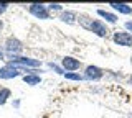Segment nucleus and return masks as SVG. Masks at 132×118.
Instances as JSON below:
<instances>
[{
    "instance_id": "obj_1",
    "label": "nucleus",
    "mask_w": 132,
    "mask_h": 118,
    "mask_svg": "<svg viewBox=\"0 0 132 118\" xmlns=\"http://www.w3.org/2000/svg\"><path fill=\"white\" fill-rule=\"evenodd\" d=\"M2 49L5 52V56H22L25 46H23L22 39H18L16 36L10 35V36L5 38V41L2 44Z\"/></svg>"
},
{
    "instance_id": "obj_2",
    "label": "nucleus",
    "mask_w": 132,
    "mask_h": 118,
    "mask_svg": "<svg viewBox=\"0 0 132 118\" xmlns=\"http://www.w3.org/2000/svg\"><path fill=\"white\" fill-rule=\"evenodd\" d=\"M7 62L12 66H18V67H27V69H41V61L30 58V56H7Z\"/></svg>"
},
{
    "instance_id": "obj_3",
    "label": "nucleus",
    "mask_w": 132,
    "mask_h": 118,
    "mask_svg": "<svg viewBox=\"0 0 132 118\" xmlns=\"http://www.w3.org/2000/svg\"><path fill=\"white\" fill-rule=\"evenodd\" d=\"M82 76H84V79L88 82H99V80L104 79L106 71L102 67L96 66V64H88V66H84V69H82Z\"/></svg>"
},
{
    "instance_id": "obj_4",
    "label": "nucleus",
    "mask_w": 132,
    "mask_h": 118,
    "mask_svg": "<svg viewBox=\"0 0 132 118\" xmlns=\"http://www.w3.org/2000/svg\"><path fill=\"white\" fill-rule=\"evenodd\" d=\"M27 10L36 20H51L53 18L51 12L48 10V5H45V3H30V5H27Z\"/></svg>"
},
{
    "instance_id": "obj_5",
    "label": "nucleus",
    "mask_w": 132,
    "mask_h": 118,
    "mask_svg": "<svg viewBox=\"0 0 132 118\" xmlns=\"http://www.w3.org/2000/svg\"><path fill=\"white\" fill-rule=\"evenodd\" d=\"M89 31L93 35L99 36V38H107L112 31L109 30V25L106 22H102L101 18H93L91 20V26H89Z\"/></svg>"
},
{
    "instance_id": "obj_6",
    "label": "nucleus",
    "mask_w": 132,
    "mask_h": 118,
    "mask_svg": "<svg viewBox=\"0 0 132 118\" xmlns=\"http://www.w3.org/2000/svg\"><path fill=\"white\" fill-rule=\"evenodd\" d=\"M112 43L122 48H132V35L126 30L112 31Z\"/></svg>"
},
{
    "instance_id": "obj_7",
    "label": "nucleus",
    "mask_w": 132,
    "mask_h": 118,
    "mask_svg": "<svg viewBox=\"0 0 132 118\" xmlns=\"http://www.w3.org/2000/svg\"><path fill=\"white\" fill-rule=\"evenodd\" d=\"M16 77H23V72L16 66L5 62L0 67V80H12V79H16Z\"/></svg>"
},
{
    "instance_id": "obj_8",
    "label": "nucleus",
    "mask_w": 132,
    "mask_h": 118,
    "mask_svg": "<svg viewBox=\"0 0 132 118\" xmlns=\"http://www.w3.org/2000/svg\"><path fill=\"white\" fill-rule=\"evenodd\" d=\"M61 67L64 69V72H78L79 69L82 67L81 61L74 56H64L61 59Z\"/></svg>"
},
{
    "instance_id": "obj_9",
    "label": "nucleus",
    "mask_w": 132,
    "mask_h": 118,
    "mask_svg": "<svg viewBox=\"0 0 132 118\" xmlns=\"http://www.w3.org/2000/svg\"><path fill=\"white\" fill-rule=\"evenodd\" d=\"M96 15H97V18H101L107 25H116V23L119 22V15L114 13V12H111V10H106V8H97Z\"/></svg>"
},
{
    "instance_id": "obj_10",
    "label": "nucleus",
    "mask_w": 132,
    "mask_h": 118,
    "mask_svg": "<svg viewBox=\"0 0 132 118\" xmlns=\"http://www.w3.org/2000/svg\"><path fill=\"white\" fill-rule=\"evenodd\" d=\"M78 18H79V13L74 10H63L61 13H58V20L60 22L66 23V25H76L78 23Z\"/></svg>"
},
{
    "instance_id": "obj_11",
    "label": "nucleus",
    "mask_w": 132,
    "mask_h": 118,
    "mask_svg": "<svg viewBox=\"0 0 132 118\" xmlns=\"http://www.w3.org/2000/svg\"><path fill=\"white\" fill-rule=\"evenodd\" d=\"M109 7L112 8L114 13L117 15H132V5H129V3H124V2H111Z\"/></svg>"
},
{
    "instance_id": "obj_12",
    "label": "nucleus",
    "mask_w": 132,
    "mask_h": 118,
    "mask_svg": "<svg viewBox=\"0 0 132 118\" xmlns=\"http://www.w3.org/2000/svg\"><path fill=\"white\" fill-rule=\"evenodd\" d=\"M22 80L27 85H30V87H36V85H40L41 84V76H38V74H27V76H23L22 77Z\"/></svg>"
},
{
    "instance_id": "obj_13",
    "label": "nucleus",
    "mask_w": 132,
    "mask_h": 118,
    "mask_svg": "<svg viewBox=\"0 0 132 118\" xmlns=\"http://www.w3.org/2000/svg\"><path fill=\"white\" fill-rule=\"evenodd\" d=\"M12 99V90L8 87H0V107L7 105V102Z\"/></svg>"
},
{
    "instance_id": "obj_14",
    "label": "nucleus",
    "mask_w": 132,
    "mask_h": 118,
    "mask_svg": "<svg viewBox=\"0 0 132 118\" xmlns=\"http://www.w3.org/2000/svg\"><path fill=\"white\" fill-rule=\"evenodd\" d=\"M91 20L93 17H89V15H84V13H79V18H78V23H79V26L82 30L89 31V26H91Z\"/></svg>"
},
{
    "instance_id": "obj_15",
    "label": "nucleus",
    "mask_w": 132,
    "mask_h": 118,
    "mask_svg": "<svg viewBox=\"0 0 132 118\" xmlns=\"http://www.w3.org/2000/svg\"><path fill=\"white\" fill-rule=\"evenodd\" d=\"M63 77L66 80H71V82H82V80H86L82 72H64Z\"/></svg>"
},
{
    "instance_id": "obj_16",
    "label": "nucleus",
    "mask_w": 132,
    "mask_h": 118,
    "mask_svg": "<svg viewBox=\"0 0 132 118\" xmlns=\"http://www.w3.org/2000/svg\"><path fill=\"white\" fill-rule=\"evenodd\" d=\"M46 67L50 69V71H53L55 74H58V76H64V69L61 67V64H56V62H53V61H48Z\"/></svg>"
},
{
    "instance_id": "obj_17",
    "label": "nucleus",
    "mask_w": 132,
    "mask_h": 118,
    "mask_svg": "<svg viewBox=\"0 0 132 118\" xmlns=\"http://www.w3.org/2000/svg\"><path fill=\"white\" fill-rule=\"evenodd\" d=\"M48 10L50 12H56V13H61L64 10V5L61 3H48Z\"/></svg>"
},
{
    "instance_id": "obj_18",
    "label": "nucleus",
    "mask_w": 132,
    "mask_h": 118,
    "mask_svg": "<svg viewBox=\"0 0 132 118\" xmlns=\"http://www.w3.org/2000/svg\"><path fill=\"white\" fill-rule=\"evenodd\" d=\"M8 7H10V3H7V2H0V17H2V15L8 10Z\"/></svg>"
},
{
    "instance_id": "obj_19",
    "label": "nucleus",
    "mask_w": 132,
    "mask_h": 118,
    "mask_svg": "<svg viewBox=\"0 0 132 118\" xmlns=\"http://www.w3.org/2000/svg\"><path fill=\"white\" fill-rule=\"evenodd\" d=\"M124 30L129 31V33L132 35V20H126V22H124Z\"/></svg>"
},
{
    "instance_id": "obj_20",
    "label": "nucleus",
    "mask_w": 132,
    "mask_h": 118,
    "mask_svg": "<svg viewBox=\"0 0 132 118\" xmlns=\"http://www.w3.org/2000/svg\"><path fill=\"white\" fill-rule=\"evenodd\" d=\"M12 105H13V108H16V110H18V108H20V105H22V100H20V99H15Z\"/></svg>"
},
{
    "instance_id": "obj_21",
    "label": "nucleus",
    "mask_w": 132,
    "mask_h": 118,
    "mask_svg": "<svg viewBox=\"0 0 132 118\" xmlns=\"http://www.w3.org/2000/svg\"><path fill=\"white\" fill-rule=\"evenodd\" d=\"M0 61H7V56H5V52H3L2 46H0Z\"/></svg>"
},
{
    "instance_id": "obj_22",
    "label": "nucleus",
    "mask_w": 132,
    "mask_h": 118,
    "mask_svg": "<svg viewBox=\"0 0 132 118\" xmlns=\"http://www.w3.org/2000/svg\"><path fill=\"white\" fill-rule=\"evenodd\" d=\"M3 28H5V23H3V20L0 18V33H2V31H3Z\"/></svg>"
},
{
    "instance_id": "obj_23",
    "label": "nucleus",
    "mask_w": 132,
    "mask_h": 118,
    "mask_svg": "<svg viewBox=\"0 0 132 118\" xmlns=\"http://www.w3.org/2000/svg\"><path fill=\"white\" fill-rule=\"evenodd\" d=\"M127 84H129V85H130V87H132V74H130L129 77H127Z\"/></svg>"
},
{
    "instance_id": "obj_24",
    "label": "nucleus",
    "mask_w": 132,
    "mask_h": 118,
    "mask_svg": "<svg viewBox=\"0 0 132 118\" xmlns=\"http://www.w3.org/2000/svg\"><path fill=\"white\" fill-rule=\"evenodd\" d=\"M127 118H132V110H130L129 113H127Z\"/></svg>"
},
{
    "instance_id": "obj_25",
    "label": "nucleus",
    "mask_w": 132,
    "mask_h": 118,
    "mask_svg": "<svg viewBox=\"0 0 132 118\" xmlns=\"http://www.w3.org/2000/svg\"><path fill=\"white\" fill-rule=\"evenodd\" d=\"M130 66H132V54H130Z\"/></svg>"
}]
</instances>
